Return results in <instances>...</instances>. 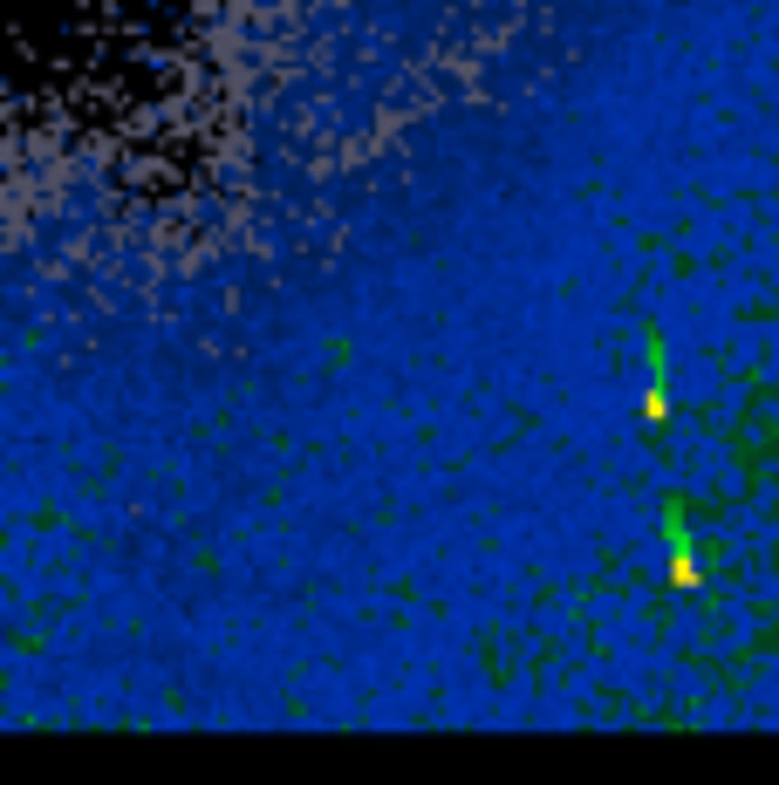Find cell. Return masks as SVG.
<instances>
[{"label":"cell","mask_w":779,"mask_h":785,"mask_svg":"<svg viewBox=\"0 0 779 785\" xmlns=\"http://www.w3.org/2000/svg\"><path fill=\"white\" fill-rule=\"evenodd\" d=\"M671 581H677V587H698V560H690V547H684V539L671 547Z\"/></svg>","instance_id":"cell-1"}]
</instances>
